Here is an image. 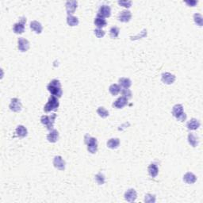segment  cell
<instances>
[{
    "label": "cell",
    "mask_w": 203,
    "mask_h": 203,
    "mask_svg": "<svg viewBox=\"0 0 203 203\" xmlns=\"http://www.w3.org/2000/svg\"><path fill=\"white\" fill-rule=\"evenodd\" d=\"M47 89L52 96H55L57 98H60L62 96L63 92L61 89V83L58 79H52L47 86Z\"/></svg>",
    "instance_id": "1"
},
{
    "label": "cell",
    "mask_w": 203,
    "mask_h": 203,
    "mask_svg": "<svg viewBox=\"0 0 203 203\" xmlns=\"http://www.w3.org/2000/svg\"><path fill=\"white\" fill-rule=\"evenodd\" d=\"M84 142L87 145V150L89 152L95 154L98 150V142L96 138L92 137L89 134H86L84 136Z\"/></svg>",
    "instance_id": "2"
},
{
    "label": "cell",
    "mask_w": 203,
    "mask_h": 203,
    "mask_svg": "<svg viewBox=\"0 0 203 203\" xmlns=\"http://www.w3.org/2000/svg\"><path fill=\"white\" fill-rule=\"evenodd\" d=\"M59 106H60V103H59L58 98L52 95L48 98V101L46 105L44 106V111L46 113L51 112V111H56L58 109Z\"/></svg>",
    "instance_id": "3"
},
{
    "label": "cell",
    "mask_w": 203,
    "mask_h": 203,
    "mask_svg": "<svg viewBox=\"0 0 203 203\" xmlns=\"http://www.w3.org/2000/svg\"><path fill=\"white\" fill-rule=\"evenodd\" d=\"M172 114L179 121H184L186 119V114L183 111V106L181 104H176L172 109Z\"/></svg>",
    "instance_id": "4"
},
{
    "label": "cell",
    "mask_w": 203,
    "mask_h": 203,
    "mask_svg": "<svg viewBox=\"0 0 203 203\" xmlns=\"http://www.w3.org/2000/svg\"><path fill=\"white\" fill-rule=\"evenodd\" d=\"M57 117V114H52L50 116L43 115L41 117V122L46 126L47 129L48 130H52L54 126V122H55V119Z\"/></svg>",
    "instance_id": "5"
},
{
    "label": "cell",
    "mask_w": 203,
    "mask_h": 203,
    "mask_svg": "<svg viewBox=\"0 0 203 203\" xmlns=\"http://www.w3.org/2000/svg\"><path fill=\"white\" fill-rule=\"evenodd\" d=\"M26 22V17H21L20 18V21L19 22L16 23V24L14 25V27H13V30L15 33L17 34H21L23 32L25 31V23Z\"/></svg>",
    "instance_id": "6"
},
{
    "label": "cell",
    "mask_w": 203,
    "mask_h": 203,
    "mask_svg": "<svg viewBox=\"0 0 203 203\" xmlns=\"http://www.w3.org/2000/svg\"><path fill=\"white\" fill-rule=\"evenodd\" d=\"M9 107H10V109H11V111L17 113V112H20V111H21L22 106L21 101H20L18 98H14L11 99V103H10Z\"/></svg>",
    "instance_id": "7"
},
{
    "label": "cell",
    "mask_w": 203,
    "mask_h": 203,
    "mask_svg": "<svg viewBox=\"0 0 203 203\" xmlns=\"http://www.w3.org/2000/svg\"><path fill=\"white\" fill-rule=\"evenodd\" d=\"M111 14V9L108 5H102L98 10V13L97 14L98 17H109Z\"/></svg>",
    "instance_id": "8"
},
{
    "label": "cell",
    "mask_w": 203,
    "mask_h": 203,
    "mask_svg": "<svg viewBox=\"0 0 203 203\" xmlns=\"http://www.w3.org/2000/svg\"><path fill=\"white\" fill-rule=\"evenodd\" d=\"M161 80L165 84L170 85L174 83L176 80V76L170 72H164L162 74Z\"/></svg>",
    "instance_id": "9"
},
{
    "label": "cell",
    "mask_w": 203,
    "mask_h": 203,
    "mask_svg": "<svg viewBox=\"0 0 203 203\" xmlns=\"http://www.w3.org/2000/svg\"><path fill=\"white\" fill-rule=\"evenodd\" d=\"M17 48L19 51L24 52L29 48V42L23 37H20L17 40Z\"/></svg>",
    "instance_id": "10"
},
{
    "label": "cell",
    "mask_w": 203,
    "mask_h": 203,
    "mask_svg": "<svg viewBox=\"0 0 203 203\" xmlns=\"http://www.w3.org/2000/svg\"><path fill=\"white\" fill-rule=\"evenodd\" d=\"M53 165L56 168L59 169L60 171H64L65 169V161L60 156H57L54 157Z\"/></svg>",
    "instance_id": "11"
},
{
    "label": "cell",
    "mask_w": 203,
    "mask_h": 203,
    "mask_svg": "<svg viewBox=\"0 0 203 203\" xmlns=\"http://www.w3.org/2000/svg\"><path fill=\"white\" fill-rule=\"evenodd\" d=\"M128 100L129 99H127L125 97H120L113 103V107L116 109H122L123 107L126 106L128 104Z\"/></svg>",
    "instance_id": "12"
},
{
    "label": "cell",
    "mask_w": 203,
    "mask_h": 203,
    "mask_svg": "<svg viewBox=\"0 0 203 203\" xmlns=\"http://www.w3.org/2000/svg\"><path fill=\"white\" fill-rule=\"evenodd\" d=\"M78 6L77 1H67L66 2V10L68 15H72V14H74L75 11L76 10Z\"/></svg>",
    "instance_id": "13"
},
{
    "label": "cell",
    "mask_w": 203,
    "mask_h": 203,
    "mask_svg": "<svg viewBox=\"0 0 203 203\" xmlns=\"http://www.w3.org/2000/svg\"><path fill=\"white\" fill-rule=\"evenodd\" d=\"M136 192L134 189H129L125 194V199L129 202H133L136 199Z\"/></svg>",
    "instance_id": "14"
},
{
    "label": "cell",
    "mask_w": 203,
    "mask_h": 203,
    "mask_svg": "<svg viewBox=\"0 0 203 203\" xmlns=\"http://www.w3.org/2000/svg\"><path fill=\"white\" fill-rule=\"evenodd\" d=\"M132 14L129 11H123L118 14V20L121 22H128L130 21Z\"/></svg>",
    "instance_id": "15"
},
{
    "label": "cell",
    "mask_w": 203,
    "mask_h": 203,
    "mask_svg": "<svg viewBox=\"0 0 203 203\" xmlns=\"http://www.w3.org/2000/svg\"><path fill=\"white\" fill-rule=\"evenodd\" d=\"M200 121L195 118H192L186 124V127L189 130H196L200 127Z\"/></svg>",
    "instance_id": "16"
},
{
    "label": "cell",
    "mask_w": 203,
    "mask_h": 203,
    "mask_svg": "<svg viewBox=\"0 0 203 203\" xmlns=\"http://www.w3.org/2000/svg\"><path fill=\"white\" fill-rule=\"evenodd\" d=\"M183 181L187 184H193L197 181V177L191 172H187L183 176Z\"/></svg>",
    "instance_id": "17"
},
{
    "label": "cell",
    "mask_w": 203,
    "mask_h": 203,
    "mask_svg": "<svg viewBox=\"0 0 203 203\" xmlns=\"http://www.w3.org/2000/svg\"><path fill=\"white\" fill-rule=\"evenodd\" d=\"M59 139V133L56 129H52L50 131V133L47 135V140L51 143H55Z\"/></svg>",
    "instance_id": "18"
},
{
    "label": "cell",
    "mask_w": 203,
    "mask_h": 203,
    "mask_svg": "<svg viewBox=\"0 0 203 203\" xmlns=\"http://www.w3.org/2000/svg\"><path fill=\"white\" fill-rule=\"evenodd\" d=\"M30 29L36 33H41L42 32L43 27H42V24L38 22L37 21H33L30 23Z\"/></svg>",
    "instance_id": "19"
},
{
    "label": "cell",
    "mask_w": 203,
    "mask_h": 203,
    "mask_svg": "<svg viewBox=\"0 0 203 203\" xmlns=\"http://www.w3.org/2000/svg\"><path fill=\"white\" fill-rule=\"evenodd\" d=\"M148 173H149L150 176L152 178L156 177L157 175L159 173V168L157 167V165L156 164H151L149 166H148Z\"/></svg>",
    "instance_id": "20"
},
{
    "label": "cell",
    "mask_w": 203,
    "mask_h": 203,
    "mask_svg": "<svg viewBox=\"0 0 203 203\" xmlns=\"http://www.w3.org/2000/svg\"><path fill=\"white\" fill-rule=\"evenodd\" d=\"M119 145H120V140L118 138H111L107 141V147L111 149L118 148Z\"/></svg>",
    "instance_id": "21"
},
{
    "label": "cell",
    "mask_w": 203,
    "mask_h": 203,
    "mask_svg": "<svg viewBox=\"0 0 203 203\" xmlns=\"http://www.w3.org/2000/svg\"><path fill=\"white\" fill-rule=\"evenodd\" d=\"M94 23H95V26L98 27V29H102V28L105 27V26L107 25V22L106 21L105 18L101 17H98V16H97L96 18L95 19Z\"/></svg>",
    "instance_id": "22"
},
{
    "label": "cell",
    "mask_w": 203,
    "mask_h": 203,
    "mask_svg": "<svg viewBox=\"0 0 203 203\" xmlns=\"http://www.w3.org/2000/svg\"><path fill=\"white\" fill-rule=\"evenodd\" d=\"M119 85L122 88H129L132 85V82L128 78H121L118 80Z\"/></svg>",
    "instance_id": "23"
},
{
    "label": "cell",
    "mask_w": 203,
    "mask_h": 203,
    "mask_svg": "<svg viewBox=\"0 0 203 203\" xmlns=\"http://www.w3.org/2000/svg\"><path fill=\"white\" fill-rule=\"evenodd\" d=\"M16 133H17V136L19 137H25L27 136V129L25 126H18L16 129Z\"/></svg>",
    "instance_id": "24"
},
{
    "label": "cell",
    "mask_w": 203,
    "mask_h": 203,
    "mask_svg": "<svg viewBox=\"0 0 203 203\" xmlns=\"http://www.w3.org/2000/svg\"><path fill=\"white\" fill-rule=\"evenodd\" d=\"M188 142L192 147H196L198 145V137L194 133H189L188 135Z\"/></svg>",
    "instance_id": "25"
},
{
    "label": "cell",
    "mask_w": 203,
    "mask_h": 203,
    "mask_svg": "<svg viewBox=\"0 0 203 203\" xmlns=\"http://www.w3.org/2000/svg\"><path fill=\"white\" fill-rule=\"evenodd\" d=\"M67 22L70 26H76L79 24V19L72 15H67Z\"/></svg>",
    "instance_id": "26"
},
{
    "label": "cell",
    "mask_w": 203,
    "mask_h": 203,
    "mask_svg": "<svg viewBox=\"0 0 203 203\" xmlns=\"http://www.w3.org/2000/svg\"><path fill=\"white\" fill-rule=\"evenodd\" d=\"M109 91H110V94L114 96H116V95H118L121 91V87L119 85L117 84H112L109 88Z\"/></svg>",
    "instance_id": "27"
},
{
    "label": "cell",
    "mask_w": 203,
    "mask_h": 203,
    "mask_svg": "<svg viewBox=\"0 0 203 203\" xmlns=\"http://www.w3.org/2000/svg\"><path fill=\"white\" fill-rule=\"evenodd\" d=\"M97 114H98L100 117H102V118H106V117H108L109 114H109L108 110L102 106L98 107V110H97Z\"/></svg>",
    "instance_id": "28"
},
{
    "label": "cell",
    "mask_w": 203,
    "mask_h": 203,
    "mask_svg": "<svg viewBox=\"0 0 203 203\" xmlns=\"http://www.w3.org/2000/svg\"><path fill=\"white\" fill-rule=\"evenodd\" d=\"M194 20L197 26H203V17L200 14H194Z\"/></svg>",
    "instance_id": "29"
},
{
    "label": "cell",
    "mask_w": 203,
    "mask_h": 203,
    "mask_svg": "<svg viewBox=\"0 0 203 203\" xmlns=\"http://www.w3.org/2000/svg\"><path fill=\"white\" fill-rule=\"evenodd\" d=\"M119 32H120V29L116 27V26H113L110 30V37L112 38H117L119 35Z\"/></svg>",
    "instance_id": "30"
},
{
    "label": "cell",
    "mask_w": 203,
    "mask_h": 203,
    "mask_svg": "<svg viewBox=\"0 0 203 203\" xmlns=\"http://www.w3.org/2000/svg\"><path fill=\"white\" fill-rule=\"evenodd\" d=\"M95 180L98 185H102L105 183V176L102 173H98L95 176Z\"/></svg>",
    "instance_id": "31"
},
{
    "label": "cell",
    "mask_w": 203,
    "mask_h": 203,
    "mask_svg": "<svg viewBox=\"0 0 203 203\" xmlns=\"http://www.w3.org/2000/svg\"><path fill=\"white\" fill-rule=\"evenodd\" d=\"M121 95H122L123 97L127 98V99L132 98V92H131V91L129 88H123V90L121 91Z\"/></svg>",
    "instance_id": "32"
},
{
    "label": "cell",
    "mask_w": 203,
    "mask_h": 203,
    "mask_svg": "<svg viewBox=\"0 0 203 203\" xmlns=\"http://www.w3.org/2000/svg\"><path fill=\"white\" fill-rule=\"evenodd\" d=\"M145 201L148 203H154L156 201V195H151V194H147L145 195Z\"/></svg>",
    "instance_id": "33"
},
{
    "label": "cell",
    "mask_w": 203,
    "mask_h": 203,
    "mask_svg": "<svg viewBox=\"0 0 203 203\" xmlns=\"http://www.w3.org/2000/svg\"><path fill=\"white\" fill-rule=\"evenodd\" d=\"M94 32H95V34L96 35L97 37L98 38L103 37L105 36V31H103L102 29H97Z\"/></svg>",
    "instance_id": "34"
},
{
    "label": "cell",
    "mask_w": 203,
    "mask_h": 203,
    "mask_svg": "<svg viewBox=\"0 0 203 203\" xmlns=\"http://www.w3.org/2000/svg\"><path fill=\"white\" fill-rule=\"evenodd\" d=\"M118 4L126 8H129L132 6V2L131 1H118Z\"/></svg>",
    "instance_id": "35"
},
{
    "label": "cell",
    "mask_w": 203,
    "mask_h": 203,
    "mask_svg": "<svg viewBox=\"0 0 203 203\" xmlns=\"http://www.w3.org/2000/svg\"><path fill=\"white\" fill-rule=\"evenodd\" d=\"M186 3L187 4L189 7H195V5H196V4H198V1H195V0L186 1Z\"/></svg>",
    "instance_id": "36"
}]
</instances>
